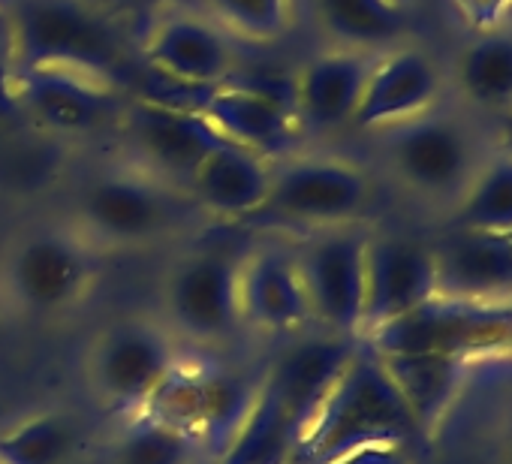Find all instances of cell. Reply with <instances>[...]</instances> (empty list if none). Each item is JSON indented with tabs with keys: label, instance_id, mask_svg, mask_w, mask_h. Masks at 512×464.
I'll list each match as a JSON object with an SVG mask.
<instances>
[{
	"label": "cell",
	"instance_id": "6da1fadb",
	"mask_svg": "<svg viewBox=\"0 0 512 464\" xmlns=\"http://www.w3.org/2000/svg\"><path fill=\"white\" fill-rule=\"evenodd\" d=\"M0 10L7 16L10 70L70 67L127 88L139 43L109 0H0Z\"/></svg>",
	"mask_w": 512,
	"mask_h": 464
},
{
	"label": "cell",
	"instance_id": "7a4b0ae2",
	"mask_svg": "<svg viewBox=\"0 0 512 464\" xmlns=\"http://www.w3.org/2000/svg\"><path fill=\"white\" fill-rule=\"evenodd\" d=\"M196 199L133 163L97 172L79 193L73 226L94 248H145L193 226Z\"/></svg>",
	"mask_w": 512,
	"mask_h": 464
},
{
	"label": "cell",
	"instance_id": "3957f363",
	"mask_svg": "<svg viewBox=\"0 0 512 464\" xmlns=\"http://www.w3.org/2000/svg\"><path fill=\"white\" fill-rule=\"evenodd\" d=\"M416 431L419 428L380 356L362 341L344 374L311 416L296 464H326L344 449L377 440L407 443Z\"/></svg>",
	"mask_w": 512,
	"mask_h": 464
},
{
	"label": "cell",
	"instance_id": "277c9868",
	"mask_svg": "<svg viewBox=\"0 0 512 464\" xmlns=\"http://www.w3.org/2000/svg\"><path fill=\"white\" fill-rule=\"evenodd\" d=\"M371 136H377L389 172L410 193L431 202L455 205L485 163L473 124L446 103Z\"/></svg>",
	"mask_w": 512,
	"mask_h": 464
},
{
	"label": "cell",
	"instance_id": "5b68a950",
	"mask_svg": "<svg viewBox=\"0 0 512 464\" xmlns=\"http://www.w3.org/2000/svg\"><path fill=\"white\" fill-rule=\"evenodd\" d=\"M374 353H431L458 362L512 356V299L431 296L362 338Z\"/></svg>",
	"mask_w": 512,
	"mask_h": 464
},
{
	"label": "cell",
	"instance_id": "8992f818",
	"mask_svg": "<svg viewBox=\"0 0 512 464\" xmlns=\"http://www.w3.org/2000/svg\"><path fill=\"white\" fill-rule=\"evenodd\" d=\"M7 97L55 142H82L100 133H115L130 100L124 85L70 67L10 70Z\"/></svg>",
	"mask_w": 512,
	"mask_h": 464
},
{
	"label": "cell",
	"instance_id": "52a82bcc",
	"mask_svg": "<svg viewBox=\"0 0 512 464\" xmlns=\"http://www.w3.org/2000/svg\"><path fill=\"white\" fill-rule=\"evenodd\" d=\"M371 193V175L359 163L332 154L296 151L275 160L272 190L256 217L311 232L347 226L368 208Z\"/></svg>",
	"mask_w": 512,
	"mask_h": 464
},
{
	"label": "cell",
	"instance_id": "ba28073f",
	"mask_svg": "<svg viewBox=\"0 0 512 464\" xmlns=\"http://www.w3.org/2000/svg\"><path fill=\"white\" fill-rule=\"evenodd\" d=\"M97 248L76 226L31 229L4 260L7 299L34 317H58L76 308L94 284Z\"/></svg>",
	"mask_w": 512,
	"mask_h": 464
},
{
	"label": "cell",
	"instance_id": "9c48e42d",
	"mask_svg": "<svg viewBox=\"0 0 512 464\" xmlns=\"http://www.w3.org/2000/svg\"><path fill=\"white\" fill-rule=\"evenodd\" d=\"M139 61L166 82L208 91L238 70V43L184 0L157 7L136 31Z\"/></svg>",
	"mask_w": 512,
	"mask_h": 464
},
{
	"label": "cell",
	"instance_id": "30bf717a",
	"mask_svg": "<svg viewBox=\"0 0 512 464\" xmlns=\"http://www.w3.org/2000/svg\"><path fill=\"white\" fill-rule=\"evenodd\" d=\"M256 386L235 371L175 365L139 413L157 416L193 434L205 452L223 455L244 425Z\"/></svg>",
	"mask_w": 512,
	"mask_h": 464
},
{
	"label": "cell",
	"instance_id": "8fae6325",
	"mask_svg": "<svg viewBox=\"0 0 512 464\" xmlns=\"http://www.w3.org/2000/svg\"><path fill=\"white\" fill-rule=\"evenodd\" d=\"M115 136L127 163L181 190L190 187L205 154L223 139L199 109L148 97L127 100Z\"/></svg>",
	"mask_w": 512,
	"mask_h": 464
},
{
	"label": "cell",
	"instance_id": "7c38bea8",
	"mask_svg": "<svg viewBox=\"0 0 512 464\" xmlns=\"http://www.w3.org/2000/svg\"><path fill=\"white\" fill-rule=\"evenodd\" d=\"M368 232L356 223L317 229L296 251L311 317L320 329L362 338Z\"/></svg>",
	"mask_w": 512,
	"mask_h": 464
},
{
	"label": "cell",
	"instance_id": "4fadbf2b",
	"mask_svg": "<svg viewBox=\"0 0 512 464\" xmlns=\"http://www.w3.org/2000/svg\"><path fill=\"white\" fill-rule=\"evenodd\" d=\"M244 251L199 248L184 254L163 281V308L169 326L193 341H223L241 323L238 275Z\"/></svg>",
	"mask_w": 512,
	"mask_h": 464
},
{
	"label": "cell",
	"instance_id": "5bb4252c",
	"mask_svg": "<svg viewBox=\"0 0 512 464\" xmlns=\"http://www.w3.org/2000/svg\"><path fill=\"white\" fill-rule=\"evenodd\" d=\"M178 365L172 335L142 317L112 323L91 347L88 380L106 407L139 413Z\"/></svg>",
	"mask_w": 512,
	"mask_h": 464
},
{
	"label": "cell",
	"instance_id": "9a60e30c",
	"mask_svg": "<svg viewBox=\"0 0 512 464\" xmlns=\"http://www.w3.org/2000/svg\"><path fill=\"white\" fill-rule=\"evenodd\" d=\"M193 109H199L223 139L269 160L290 157L305 142L293 106V82L269 88L229 79L217 88L199 91Z\"/></svg>",
	"mask_w": 512,
	"mask_h": 464
},
{
	"label": "cell",
	"instance_id": "2e32d148",
	"mask_svg": "<svg viewBox=\"0 0 512 464\" xmlns=\"http://www.w3.org/2000/svg\"><path fill=\"white\" fill-rule=\"evenodd\" d=\"M380 52L332 49L311 55L293 76V106L305 139L350 130Z\"/></svg>",
	"mask_w": 512,
	"mask_h": 464
},
{
	"label": "cell",
	"instance_id": "e0dca14e",
	"mask_svg": "<svg viewBox=\"0 0 512 464\" xmlns=\"http://www.w3.org/2000/svg\"><path fill=\"white\" fill-rule=\"evenodd\" d=\"M443 91L446 76L422 46H392L377 55L350 130L377 133L392 124L410 121L443 103Z\"/></svg>",
	"mask_w": 512,
	"mask_h": 464
},
{
	"label": "cell",
	"instance_id": "ac0fdd59",
	"mask_svg": "<svg viewBox=\"0 0 512 464\" xmlns=\"http://www.w3.org/2000/svg\"><path fill=\"white\" fill-rule=\"evenodd\" d=\"M437 296L434 251L404 236H368L362 338Z\"/></svg>",
	"mask_w": 512,
	"mask_h": 464
},
{
	"label": "cell",
	"instance_id": "d6986e66",
	"mask_svg": "<svg viewBox=\"0 0 512 464\" xmlns=\"http://www.w3.org/2000/svg\"><path fill=\"white\" fill-rule=\"evenodd\" d=\"M362 338L338 335L320 329L317 335H302L281 350L272 362L260 389H266L284 410H290L305 428L335 380L350 365L353 353L359 350Z\"/></svg>",
	"mask_w": 512,
	"mask_h": 464
},
{
	"label": "cell",
	"instance_id": "ffe728a7",
	"mask_svg": "<svg viewBox=\"0 0 512 464\" xmlns=\"http://www.w3.org/2000/svg\"><path fill=\"white\" fill-rule=\"evenodd\" d=\"M238 305L241 323L263 332L290 335L314 323L296 254L275 245L244 251L238 275Z\"/></svg>",
	"mask_w": 512,
	"mask_h": 464
},
{
	"label": "cell",
	"instance_id": "44dd1931",
	"mask_svg": "<svg viewBox=\"0 0 512 464\" xmlns=\"http://www.w3.org/2000/svg\"><path fill=\"white\" fill-rule=\"evenodd\" d=\"M272 166L275 160L238 142L220 139L193 172L187 193L196 199L205 217L253 220L269 199Z\"/></svg>",
	"mask_w": 512,
	"mask_h": 464
},
{
	"label": "cell",
	"instance_id": "7402d4cb",
	"mask_svg": "<svg viewBox=\"0 0 512 464\" xmlns=\"http://www.w3.org/2000/svg\"><path fill=\"white\" fill-rule=\"evenodd\" d=\"M434 251L437 296L512 299V232L455 229Z\"/></svg>",
	"mask_w": 512,
	"mask_h": 464
},
{
	"label": "cell",
	"instance_id": "603a6c76",
	"mask_svg": "<svg viewBox=\"0 0 512 464\" xmlns=\"http://www.w3.org/2000/svg\"><path fill=\"white\" fill-rule=\"evenodd\" d=\"M305 7L332 49L386 52L410 34L404 0H305Z\"/></svg>",
	"mask_w": 512,
	"mask_h": 464
},
{
	"label": "cell",
	"instance_id": "cb8c5ba5",
	"mask_svg": "<svg viewBox=\"0 0 512 464\" xmlns=\"http://www.w3.org/2000/svg\"><path fill=\"white\" fill-rule=\"evenodd\" d=\"M380 362L386 374L392 377L395 389L401 392L422 434L437 431L449 419L452 404L461 398L467 365H470V362L431 356V353H389V356H380Z\"/></svg>",
	"mask_w": 512,
	"mask_h": 464
},
{
	"label": "cell",
	"instance_id": "d4e9b609",
	"mask_svg": "<svg viewBox=\"0 0 512 464\" xmlns=\"http://www.w3.org/2000/svg\"><path fill=\"white\" fill-rule=\"evenodd\" d=\"M452 82L467 109L503 115L512 109V28L476 34L455 58Z\"/></svg>",
	"mask_w": 512,
	"mask_h": 464
},
{
	"label": "cell",
	"instance_id": "484cf974",
	"mask_svg": "<svg viewBox=\"0 0 512 464\" xmlns=\"http://www.w3.org/2000/svg\"><path fill=\"white\" fill-rule=\"evenodd\" d=\"M85 443L70 413H37L0 431V464H70Z\"/></svg>",
	"mask_w": 512,
	"mask_h": 464
},
{
	"label": "cell",
	"instance_id": "4316f807",
	"mask_svg": "<svg viewBox=\"0 0 512 464\" xmlns=\"http://www.w3.org/2000/svg\"><path fill=\"white\" fill-rule=\"evenodd\" d=\"M214 25H220L235 43L275 46L296 25L299 0H184Z\"/></svg>",
	"mask_w": 512,
	"mask_h": 464
},
{
	"label": "cell",
	"instance_id": "83f0119b",
	"mask_svg": "<svg viewBox=\"0 0 512 464\" xmlns=\"http://www.w3.org/2000/svg\"><path fill=\"white\" fill-rule=\"evenodd\" d=\"M455 229L512 232V154H488L455 202Z\"/></svg>",
	"mask_w": 512,
	"mask_h": 464
},
{
	"label": "cell",
	"instance_id": "f1b7e54d",
	"mask_svg": "<svg viewBox=\"0 0 512 464\" xmlns=\"http://www.w3.org/2000/svg\"><path fill=\"white\" fill-rule=\"evenodd\" d=\"M202 443L148 413H133L112 446V464H199Z\"/></svg>",
	"mask_w": 512,
	"mask_h": 464
},
{
	"label": "cell",
	"instance_id": "f546056e",
	"mask_svg": "<svg viewBox=\"0 0 512 464\" xmlns=\"http://www.w3.org/2000/svg\"><path fill=\"white\" fill-rule=\"evenodd\" d=\"M452 7L473 34H485L503 28L506 16L512 13V0H452Z\"/></svg>",
	"mask_w": 512,
	"mask_h": 464
},
{
	"label": "cell",
	"instance_id": "4dcf8cb0",
	"mask_svg": "<svg viewBox=\"0 0 512 464\" xmlns=\"http://www.w3.org/2000/svg\"><path fill=\"white\" fill-rule=\"evenodd\" d=\"M326 464H413V455L407 452V443L377 440V443H362V446L344 449L341 455L329 458Z\"/></svg>",
	"mask_w": 512,
	"mask_h": 464
},
{
	"label": "cell",
	"instance_id": "1f68e13d",
	"mask_svg": "<svg viewBox=\"0 0 512 464\" xmlns=\"http://www.w3.org/2000/svg\"><path fill=\"white\" fill-rule=\"evenodd\" d=\"M497 452H500V461H503V464H512V386L506 389V407L500 410Z\"/></svg>",
	"mask_w": 512,
	"mask_h": 464
},
{
	"label": "cell",
	"instance_id": "d6a6232c",
	"mask_svg": "<svg viewBox=\"0 0 512 464\" xmlns=\"http://www.w3.org/2000/svg\"><path fill=\"white\" fill-rule=\"evenodd\" d=\"M109 4L115 7V10H121L124 16H151L157 7H163V4H172V0H109Z\"/></svg>",
	"mask_w": 512,
	"mask_h": 464
}]
</instances>
